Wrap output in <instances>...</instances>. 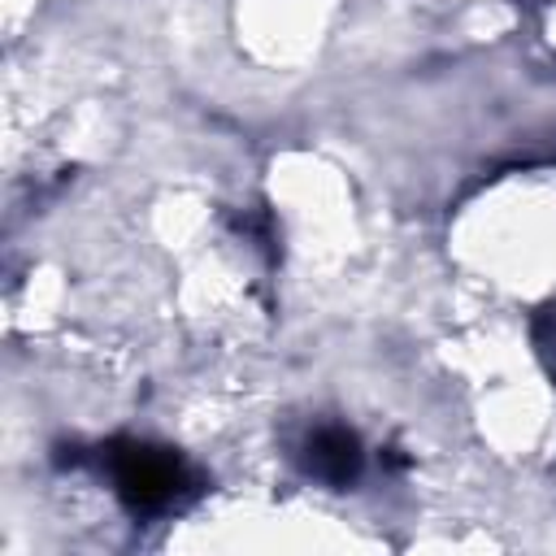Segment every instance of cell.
<instances>
[{"mask_svg":"<svg viewBox=\"0 0 556 556\" xmlns=\"http://www.w3.org/2000/svg\"><path fill=\"white\" fill-rule=\"evenodd\" d=\"M308 469L326 482H352L361 473V443L356 434L339 430V426H326L308 439Z\"/></svg>","mask_w":556,"mask_h":556,"instance_id":"2","label":"cell"},{"mask_svg":"<svg viewBox=\"0 0 556 556\" xmlns=\"http://www.w3.org/2000/svg\"><path fill=\"white\" fill-rule=\"evenodd\" d=\"M178 460L165 452H148V447H130L117 456V486L135 508H161L174 500L178 491Z\"/></svg>","mask_w":556,"mask_h":556,"instance_id":"1","label":"cell"}]
</instances>
